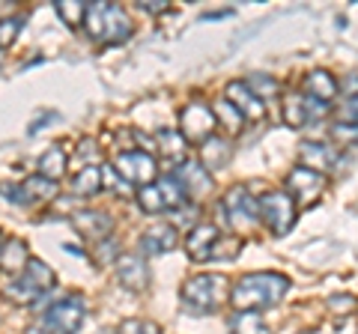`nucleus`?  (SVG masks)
Segmentation results:
<instances>
[{
  "mask_svg": "<svg viewBox=\"0 0 358 334\" xmlns=\"http://www.w3.org/2000/svg\"><path fill=\"white\" fill-rule=\"evenodd\" d=\"M93 257H96V263H117V257H120V254H117V242L114 239H102V242H96V254H93Z\"/></svg>",
  "mask_w": 358,
  "mask_h": 334,
  "instance_id": "72a5a7b5",
  "label": "nucleus"
},
{
  "mask_svg": "<svg viewBox=\"0 0 358 334\" xmlns=\"http://www.w3.org/2000/svg\"><path fill=\"white\" fill-rule=\"evenodd\" d=\"M257 212L272 236H287L299 218V206L287 191H266L257 197Z\"/></svg>",
  "mask_w": 358,
  "mask_h": 334,
  "instance_id": "39448f33",
  "label": "nucleus"
},
{
  "mask_svg": "<svg viewBox=\"0 0 358 334\" xmlns=\"http://www.w3.org/2000/svg\"><path fill=\"white\" fill-rule=\"evenodd\" d=\"M289 289V277L281 272H254V275H242L236 284L230 286V298L233 310H263L278 305Z\"/></svg>",
  "mask_w": 358,
  "mask_h": 334,
  "instance_id": "f257e3e1",
  "label": "nucleus"
},
{
  "mask_svg": "<svg viewBox=\"0 0 358 334\" xmlns=\"http://www.w3.org/2000/svg\"><path fill=\"white\" fill-rule=\"evenodd\" d=\"M0 191H3L6 200H13V203H27V194L21 185H9V182H0Z\"/></svg>",
  "mask_w": 358,
  "mask_h": 334,
  "instance_id": "e433bc0d",
  "label": "nucleus"
},
{
  "mask_svg": "<svg viewBox=\"0 0 358 334\" xmlns=\"http://www.w3.org/2000/svg\"><path fill=\"white\" fill-rule=\"evenodd\" d=\"M84 319H87V302L81 296H66L45 310L42 328L48 334H78Z\"/></svg>",
  "mask_w": 358,
  "mask_h": 334,
  "instance_id": "423d86ee",
  "label": "nucleus"
},
{
  "mask_svg": "<svg viewBox=\"0 0 358 334\" xmlns=\"http://www.w3.org/2000/svg\"><path fill=\"white\" fill-rule=\"evenodd\" d=\"M27 263H30V248H27V242H21V239H6L3 248H0V269L9 272V275H21V272L27 269Z\"/></svg>",
  "mask_w": 358,
  "mask_h": 334,
  "instance_id": "6ab92c4d",
  "label": "nucleus"
},
{
  "mask_svg": "<svg viewBox=\"0 0 358 334\" xmlns=\"http://www.w3.org/2000/svg\"><path fill=\"white\" fill-rule=\"evenodd\" d=\"M338 126L358 129V93L343 99V105H341V110H338Z\"/></svg>",
  "mask_w": 358,
  "mask_h": 334,
  "instance_id": "473e14b6",
  "label": "nucleus"
},
{
  "mask_svg": "<svg viewBox=\"0 0 358 334\" xmlns=\"http://www.w3.org/2000/svg\"><path fill=\"white\" fill-rule=\"evenodd\" d=\"M230 140L227 138H218V135H212L209 140L200 143V164L206 167V170H221L224 164L230 161Z\"/></svg>",
  "mask_w": 358,
  "mask_h": 334,
  "instance_id": "aec40b11",
  "label": "nucleus"
},
{
  "mask_svg": "<svg viewBox=\"0 0 358 334\" xmlns=\"http://www.w3.org/2000/svg\"><path fill=\"white\" fill-rule=\"evenodd\" d=\"M215 114H212V108L206 102H200V99H192V102H185L182 110H179V135L185 138V143H203L215 135Z\"/></svg>",
  "mask_w": 358,
  "mask_h": 334,
  "instance_id": "6e6552de",
  "label": "nucleus"
},
{
  "mask_svg": "<svg viewBox=\"0 0 358 334\" xmlns=\"http://www.w3.org/2000/svg\"><path fill=\"white\" fill-rule=\"evenodd\" d=\"M162 188V194H164V203H167V209H182V206H188V194L182 191V185H179L176 180H173V173H167V176H162L159 182H155Z\"/></svg>",
  "mask_w": 358,
  "mask_h": 334,
  "instance_id": "c756f323",
  "label": "nucleus"
},
{
  "mask_svg": "<svg viewBox=\"0 0 358 334\" xmlns=\"http://www.w3.org/2000/svg\"><path fill=\"white\" fill-rule=\"evenodd\" d=\"M301 93L313 102H322V105H331L334 96H338V81H334V75H329L326 69H313L305 75V84H301Z\"/></svg>",
  "mask_w": 358,
  "mask_h": 334,
  "instance_id": "f3484780",
  "label": "nucleus"
},
{
  "mask_svg": "<svg viewBox=\"0 0 358 334\" xmlns=\"http://www.w3.org/2000/svg\"><path fill=\"white\" fill-rule=\"evenodd\" d=\"M224 99H227L245 119H263L266 117V102L260 96H254L251 87L245 81H230L227 90H224Z\"/></svg>",
  "mask_w": 358,
  "mask_h": 334,
  "instance_id": "ddd939ff",
  "label": "nucleus"
},
{
  "mask_svg": "<svg viewBox=\"0 0 358 334\" xmlns=\"http://www.w3.org/2000/svg\"><path fill=\"white\" fill-rule=\"evenodd\" d=\"M138 9H143V13H150V15H164L167 9H171V3H167V0H138Z\"/></svg>",
  "mask_w": 358,
  "mask_h": 334,
  "instance_id": "c9c22d12",
  "label": "nucleus"
},
{
  "mask_svg": "<svg viewBox=\"0 0 358 334\" xmlns=\"http://www.w3.org/2000/svg\"><path fill=\"white\" fill-rule=\"evenodd\" d=\"M227 326L233 334H268V326L260 317V310H236Z\"/></svg>",
  "mask_w": 358,
  "mask_h": 334,
  "instance_id": "b1692460",
  "label": "nucleus"
},
{
  "mask_svg": "<svg viewBox=\"0 0 358 334\" xmlns=\"http://www.w3.org/2000/svg\"><path fill=\"white\" fill-rule=\"evenodd\" d=\"M54 284H57V275H54L51 266L42 263V260H30L27 269L21 272V275H15L13 281L6 284L3 296H6L13 305L27 307V305H36Z\"/></svg>",
  "mask_w": 358,
  "mask_h": 334,
  "instance_id": "20e7f679",
  "label": "nucleus"
},
{
  "mask_svg": "<svg viewBox=\"0 0 358 334\" xmlns=\"http://www.w3.org/2000/svg\"><path fill=\"white\" fill-rule=\"evenodd\" d=\"M84 30L90 39L102 42V45H120L131 36V18L120 3H87V18H84Z\"/></svg>",
  "mask_w": 358,
  "mask_h": 334,
  "instance_id": "f03ea898",
  "label": "nucleus"
},
{
  "mask_svg": "<svg viewBox=\"0 0 358 334\" xmlns=\"http://www.w3.org/2000/svg\"><path fill=\"white\" fill-rule=\"evenodd\" d=\"M114 170H117L129 185L143 188V185H152L159 164H155V155L147 152V150H126V152L117 155Z\"/></svg>",
  "mask_w": 358,
  "mask_h": 334,
  "instance_id": "1a4fd4ad",
  "label": "nucleus"
},
{
  "mask_svg": "<svg viewBox=\"0 0 358 334\" xmlns=\"http://www.w3.org/2000/svg\"><path fill=\"white\" fill-rule=\"evenodd\" d=\"M24 334H48V331H45V328H42V326H33V328H27V331H24Z\"/></svg>",
  "mask_w": 358,
  "mask_h": 334,
  "instance_id": "a19ab883",
  "label": "nucleus"
},
{
  "mask_svg": "<svg viewBox=\"0 0 358 334\" xmlns=\"http://www.w3.org/2000/svg\"><path fill=\"white\" fill-rule=\"evenodd\" d=\"M3 242H6V239H3V230H0V248H3Z\"/></svg>",
  "mask_w": 358,
  "mask_h": 334,
  "instance_id": "79ce46f5",
  "label": "nucleus"
},
{
  "mask_svg": "<svg viewBox=\"0 0 358 334\" xmlns=\"http://www.w3.org/2000/svg\"><path fill=\"white\" fill-rule=\"evenodd\" d=\"M99 188H102V167L84 164L81 170L75 173V180H72V191L78 197H96Z\"/></svg>",
  "mask_w": 358,
  "mask_h": 334,
  "instance_id": "5701e85b",
  "label": "nucleus"
},
{
  "mask_svg": "<svg viewBox=\"0 0 358 334\" xmlns=\"http://www.w3.org/2000/svg\"><path fill=\"white\" fill-rule=\"evenodd\" d=\"M155 147H162L164 155H171V159H176V155L185 152V138L179 135V131H159V143Z\"/></svg>",
  "mask_w": 358,
  "mask_h": 334,
  "instance_id": "7c9ffc66",
  "label": "nucleus"
},
{
  "mask_svg": "<svg viewBox=\"0 0 358 334\" xmlns=\"http://www.w3.org/2000/svg\"><path fill=\"white\" fill-rule=\"evenodd\" d=\"M141 334H162V328L155 322H141Z\"/></svg>",
  "mask_w": 358,
  "mask_h": 334,
  "instance_id": "ea45409f",
  "label": "nucleus"
},
{
  "mask_svg": "<svg viewBox=\"0 0 358 334\" xmlns=\"http://www.w3.org/2000/svg\"><path fill=\"white\" fill-rule=\"evenodd\" d=\"M230 284L227 277L218 275V272H203V275H194L182 284V305L192 310V314H215V310L230 298Z\"/></svg>",
  "mask_w": 358,
  "mask_h": 334,
  "instance_id": "7ed1b4c3",
  "label": "nucleus"
},
{
  "mask_svg": "<svg viewBox=\"0 0 358 334\" xmlns=\"http://www.w3.org/2000/svg\"><path fill=\"white\" fill-rule=\"evenodd\" d=\"M54 13L60 15L66 27H81L87 18V3H81V0H60V3H54Z\"/></svg>",
  "mask_w": 358,
  "mask_h": 334,
  "instance_id": "c85d7f7f",
  "label": "nucleus"
},
{
  "mask_svg": "<svg viewBox=\"0 0 358 334\" xmlns=\"http://www.w3.org/2000/svg\"><path fill=\"white\" fill-rule=\"evenodd\" d=\"M329 307L331 310H346V314H350V310H358V298L355 296H331L329 298Z\"/></svg>",
  "mask_w": 358,
  "mask_h": 334,
  "instance_id": "f704fd0d",
  "label": "nucleus"
},
{
  "mask_svg": "<svg viewBox=\"0 0 358 334\" xmlns=\"http://www.w3.org/2000/svg\"><path fill=\"white\" fill-rule=\"evenodd\" d=\"M138 206L143 209L147 215H159V212H167V203H164V194H162V188L159 185H143L138 194Z\"/></svg>",
  "mask_w": 358,
  "mask_h": 334,
  "instance_id": "bb28decb",
  "label": "nucleus"
},
{
  "mask_svg": "<svg viewBox=\"0 0 358 334\" xmlns=\"http://www.w3.org/2000/svg\"><path fill=\"white\" fill-rule=\"evenodd\" d=\"M176 245H179V233L171 224H155L141 236V248H143V254H150V257L173 251Z\"/></svg>",
  "mask_w": 358,
  "mask_h": 334,
  "instance_id": "a211bd4d",
  "label": "nucleus"
},
{
  "mask_svg": "<svg viewBox=\"0 0 358 334\" xmlns=\"http://www.w3.org/2000/svg\"><path fill=\"white\" fill-rule=\"evenodd\" d=\"M21 188H24V194H27V203H48V200L57 197V182L45 180L39 173L27 176V180L21 182Z\"/></svg>",
  "mask_w": 358,
  "mask_h": 334,
  "instance_id": "393cba45",
  "label": "nucleus"
},
{
  "mask_svg": "<svg viewBox=\"0 0 358 334\" xmlns=\"http://www.w3.org/2000/svg\"><path fill=\"white\" fill-rule=\"evenodd\" d=\"M334 164H338V150L331 143H320V140L299 143V167H308L313 173H326Z\"/></svg>",
  "mask_w": 358,
  "mask_h": 334,
  "instance_id": "4468645a",
  "label": "nucleus"
},
{
  "mask_svg": "<svg viewBox=\"0 0 358 334\" xmlns=\"http://www.w3.org/2000/svg\"><path fill=\"white\" fill-rule=\"evenodd\" d=\"M114 269H117V281L126 289H131V293H147L150 289V266L138 254H120Z\"/></svg>",
  "mask_w": 358,
  "mask_h": 334,
  "instance_id": "f8f14e48",
  "label": "nucleus"
},
{
  "mask_svg": "<svg viewBox=\"0 0 358 334\" xmlns=\"http://www.w3.org/2000/svg\"><path fill=\"white\" fill-rule=\"evenodd\" d=\"M245 84H248L251 93L260 96L263 102H266V99H275L278 93H281V84H278V78H275V75H266V72L248 75V78H245Z\"/></svg>",
  "mask_w": 358,
  "mask_h": 334,
  "instance_id": "cd10ccee",
  "label": "nucleus"
},
{
  "mask_svg": "<svg viewBox=\"0 0 358 334\" xmlns=\"http://www.w3.org/2000/svg\"><path fill=\"white\" fill-rule=\"evenodd\" d=\"M72 227L81 233L84 239L102 242V239H108V233L114 230V221H110L108 212H99V209H81V212L72 215Z\"/></svg>",
  "mask_w": 358,
  "mask_h": 334,
  "instance_id": "dca6fc26",
  "label": "nucleus"
},
{
  "mask_svg": "<svg viewBox=\"0 0 358 334\" xmlns=\"http://www.w3.org/2000/svg\"><path fill=\"white\" fill-rule=\"evenodd\" d=\"M338 90H343L346 96H355V93H358V72H352L343 84H338Z\"/></svg>",
  "mask_w": 358,
  "mask_h": 334,
  "instance_id": "4c0bfd02",
  "label": "nucleus"
},
{
  "mask_svg": "<svg viewBox=\"0 0 358 334\" xmlns=\"http://www.w3.org/2000/svg\"><path fill=\"white\" fill-rule=\"evenodd\" d=\"M322 191H326V176L313 173L308 167H296L287 176V194L296 200L299 209H310L322 200Z\"/></svg>",
  "mask_w": 358,
  "mask_h": 334,
  "instance_id": "9d476101",
  "label": "nucleus"
},
{
  "mask_svg": "<svg viewBox=\"0 0 358 334\" xmlns=\"http://www.w3.org/2000/svg\"><path fill=\"white\" fill-rule=\"evenodd\" d=\"M284 122L293 129H301L310 122V114H308V99L305 93H287L284 96Z\"/></svg>",
  "mask_w": 358,
  "mask_h": 334,
  "instance_id": "a878e982",
  "label": "nucleus"
},
{
  "mask_svg": "<svg viewBox=\"0 0 358 334\" xmlns=\"http://www.w3.org/2000/svg\"><path fill=\"white\" fill-rule=\"evenodd\" d=\"M218 239H221V233L215 224H197L185 236V254L194 263H206V260H212V251H215Z\"/></svg>",
  "mask_w": 358,
  "mask_h": 334,
  "instance_id": "2eb2a0df",
  "label": "nucleus"
},
{
  "mask_svg": "<svg viewBox=\"0 0 358 334\" xmlns=\"http://www.w3.org/2000/svg\"><path fill=\"white\" fill-rule=\"evenodd\" d=\"M212 114H215V122L218 126L227 131L230 138H236V135H242V129H245V117L239 114L236 108H233L227 99H215V105H212Z\"/></svg>",
  "mask_w": 358,
  "mask_h": 334,
  "instance_id": "412c9836",
  "label": "nucleus"
},
{
  "mask_svg": "<svg viewBox=\"0 0 358 334\" xmlns=\"http://www.w3.org/2000/svg\"><path fill=\"white\" fill-rule=\"evenodd\" d=\"M173 180L182 185V191L188 197H206L212 188H215V180H212V173L206 170L203 164H200V159H188L182 161L173 170Z\"/></svg>",
  "mask_w": 358,
  "mask_h": 334,
  "instance_id": "9b49d317",
  "label": "nucleus"
},
{
  "mask_svg": "<svg viewBox=\"0 0 358 334\" xmlns=\"http://www.w3.org/2000/svg\"><path fill=\"white\" fill-rule=\"evenodd\" d=\"M66 164H69V159H66V150L63 147H51V150L42 152L36 173L45 176V180H51V182H60L66 176Z\"/></svg>",
  "mask_w": 358,
  "mask_h": 334,
  "instance_id": "4be33fe9",
  "label": "nucleus"
},
{
  "mask_svg": "<svg viewBox=\"0 0 358 334\" xmlns=\"http://www.w3.org/2000/svg\"><path fill=\"white\" fill-rule=\"evenodd\" d=\"M21 24H24V15H15V18H0V51L9 48L13 42L18 39Z\"/></svg>",
  "mask_w": 358,
  "mask_h": 334,
  "instance_id": "2f4dec72",
  "label": "nucleus"
},
{
  "mask_svg": "<svg viewBox=\"0 0 358 334\" xmlns=\"http://www.w3.org/2000/svg\"><path fill=\"white\" fill-rule=\"evenodd\" d=\"M120 334H141V322L138 319H126L120 326Z\"/></svg>",
  "mask_w": 358,
  "mask_h": 334,
  "instance_id": "58836bf2",
  "label": "nucleus"
},
{
  "mask_svg": "<svg viewBox=\"0 0 358 334\" xmlns=\"http://www.w3.org/2000/svg\"><path fill=\"white\" fill-rule=\"evenodd\" d=\"M221 212L227 215V224L239 233H251L260 224V212H257V200L248 194L245 185H233L227 194L221 197Z\"/></svg>",
  "mask_w": 358,
  "mask_h": 334,
  "instance_id": "0eeeda50",
  "label": "nucleus"
},
{
  "mask_svg": "<svg viewBox=\"0 0 358 334\" xmlns=\"http://www.w3.org/2000/svg\"><path fill=\"white\" fill-rule=\"evenodd\" d=\"M0 63H3V51H0Z\"/></svg>",
  "mask_w": 358,
  "mask_h": 334,
  "instance_id": "37998d69",
  "label": "nucleus"
}]
</instances>
